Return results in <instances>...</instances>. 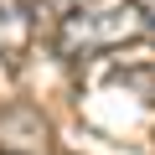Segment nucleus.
<instances>
[{"mask_svg": "<svg viewBox=\"0 0 155 155\" xmlns=\"http://www.w3.org/2000/svg\"><path fill=\"white\" fill-rule=\"evenodd\" d=\"M36 5H41V11H52V16L62 21V16H72V11H83V5H93V0H36Z\"/></svg>", "mask_w": 155, "mask_h": 155, "instance_id": "obj_3", "label": "nucleus"}, {"mask_svg": "<svg viewBox=\"0 0 155 155\" xmlns=\"http://www.w3.org/2000/svg\"><path fill=\"white\" fill-rule=\"evenodd\" d=\"M150 16H155V5H150Z\"/></svg>", "mask_w": 155, "mask_h": 155, "instance_id": "obj_4", "label": "nucleus"}, {"mask_svg": "<svg viewBox=\"0 0 155 155\" xmlns=\"http://www.w3.org/2000/svg\"><path fill=\"white\" fill-rule=\"evenodd\" d=\"M31 41V5L26 0H0V52L16 57Z\"/></svg>", "mask_w": 155, "mask_h": 155, "instance_id": "obj_2", "label": "nucleus"}, {"mask_svg": "<svg viewBox=\"0 0 155 155\" xmlns=\"http://www.w3.org/2000/svg\"><path fill=\"white\" fill-rule=\"evenodd\" d=\"M150 5L145 0H93V5L62 16L57 26V47L62 57H98V52H114L124 41H140L150 31Z\"/></svg>", "mask_w": 155, "mask_h": 155, "instance_id": "obj_1", "label": "nucleus"}]
</instances>
